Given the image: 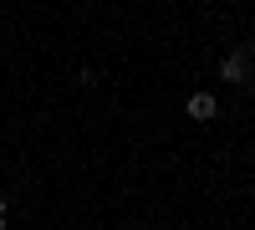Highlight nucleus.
Masks as SVG:
<instances>
[{"mask_svg":"<svg viewBox=\"0 0 255 230\" xmlns=\"http://www.w3.org/2000/svg\"><path fill=\"white\" fill-rule=\"evenodd\" d=\"M245 67H250V56H245V51H235V56H225L220 77H225V82H245Z\"/></svg>","mask_w":255,"mask_h":230,"instance_id":"nucleus-1","label":"nucleus"},{"mask_svg":"<svg viewBox=\"0 0 255 230\" xmlns=\"http://www.w3.org/2000/svg\"><path fill=\"white\" fill-rule=\"evenodd\" d=\"M189 118H215V97H209V92H199V97H189Z\"/></svg>","mask_w":255,"mask_h":230,"instance_id":"nucleus-2","label":"nucleus"},{"mask_svg":"<svg viewBox=\"0 0 255 230\" xmlns=\"http://www.w3.org/2000/svg\"><path fill=\"white\" fill-rule=\"evenodd\" d=\"M0 230H5V205H0Z\"/></svg>","mask_w":255,"mask_h":230,"instance_id":"nucleus-3","label":"nucleus"}]
</instances>
